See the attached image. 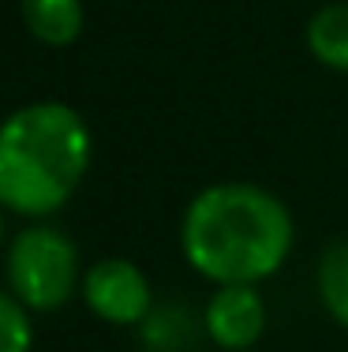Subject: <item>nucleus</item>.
<instances>
[{
	"mask_svg": "<svg viewBox=\"0 0 348 352\" xmlns=\"http://www.w3.org/2000/svg\"><path fill=\"white\" fill-rule=\"evenodd\" d=\"M296 225L273 191L221 180L187 203L180 251L198 278L213 285H259L288 263Z\"/></svg>",
	"mask_w": 348,
	"mask_h": 352,
	"instance_id": "f257e3e1",
	"label": "nucleus"
},
{
	"mask_svg": "<svg viewBox=\"0 0 348 352\" xmlns=\"http://www.w3.org/2000/svg\"><path fill=\"white\" fill-rule=\"evenodd\" d=\"M94 157L90 128L68 102H30L0 120V206L45 221L71 203Z\"/></svg>",
	"mask_w": 348,
	"mask_h": 352,
	"instance_id": "f03ea898",
	"label": "nucleus"
},
{
	"mask_svg": "<svg viewBox=\"0 0 348 352\" xmlns=\"http://www.w3.org/2000/svg\"><path fill=\"white\" fill-rule=\"evenodd\" d=\"M4 281L30 315H53L82 285L79 248L64 229L34 221L15 232L4 248Z\"/></svg>",
	"mask_w": 348,
	"mask_h": 352,
	"instance_id": "7ed1b4c3",
	"label": "nucleus"
},
{
	"mask_svg": "<svg viewBox=\"0 0 348 352\" xmlns=\"http://www.w3.org/2000/svg\"><path fill=\"white\" fill-rule=\"evenodd\" d=\"M79 292H82V304L90 307V315L109 326H139L154 311L150 278L131 258H120V255L97 258L94 266H86Z\"/></svg>",
	"mask_w": 348,
	"mask_h": 352,
	"instance_id": "20e7f679",
	"label": "nucleus"
},
{
	"mask_svg": "<svg viewBox=\"0 0 348 352\" xmlns=\"http://www.w3.org/2000/svg\"><path fill=\"white\" fill-rule=\"evenodd\" d=\"M202 330L221 352L255 349L266 333V304L255 285H218L206 300Z\"/></svg>",
	"mask_w": 348,
	"mask_h": 352,
	"instance_id": "39448f33",
	"label": "nucleus"
},
{
	"mask_svg": "<svg viewBox=\"0 0 348 352\" xmlns=\"http://www.w3.org/2000/svg\"><path fill=\"white\" fill-rule=\"evenodd\" d=\"M19 15L30 38L49 49H68L71 41H79L86 23L82 0H19Z\"/></svg>",
	"mask_w": 348,
	"mask_h": 352,
	"instance_id": "423d86ee",
	"label": "nucleus"
},
{
	"mask_svg": "<svg viewBox=\"0 0 348 352\" xmlns=\"http://www.w3.org/2000/svg\"><path fill=\"white\" fill-rule=\"evenodd\" d=\"M308 49L322 68L348 72V4H322L308 19Z\"/></svg>",
	"mask_w": 348,
	"mask_h": 352,
	"instance_id": "0eeeda50",
	"label": "nucleus"
},
{
	"mask_svg": "<svg viewBox=\"0 0 348 352\" xmlns=\"http://www.w3.org/2000/svg\"><path fill=\"white\" fill-rule=\"evenodd\" d=\"M314 285H318V300L326 315L348 330V240H334L318 255Z\"/></svg>",
	"mask_w": 348,
	"mask_h": 352,
	"instance_id": "6e6552de",
	"label": "nucleus"
},
{
	"mask_svg": "<svg viewBox=\"0 0 348 352\" xmlns=\"http://www.w3.org/2000/svg\"><path fill=\"white\" fill-rule=\"evenodd\" d=\"M34 349V326H30V311L0 289V352H30Z\"/></svg>",
	"mask_w": 348,
	"mask_h": 352,
	"instance_id": "1a4fd4ad",
	"label": "nucleus"
},
{
	"mask_svg": "<svg viewBox=\"0 0 348 352\" xmlns=\"http://www.w3.org/2000/svg\"><path fill=\"white\" fill-rule=\"evenodd\" d=\"M4 214H8V210L0 206V248H4Z\"/></svg>",
	"mask_w": 348,
	"mask_h": 352,
	"instance_id": "9d476101",
	"label": "nucleus"
},
{
	"mask_svg": "<svg viewBox=\"0 0 348 352\" xmlns=\"http://www.w3.org/2000/svg\"><path fill=\"white\" fill-rule=\"evenodd\" d=\"M244 352H255V349H244Z\"/></svg>",
	"mask_w": 348,
	"mask_h": 352,
	"instance_id": "9b49d317",
	"label": "nucleus"
}]
</instances>
